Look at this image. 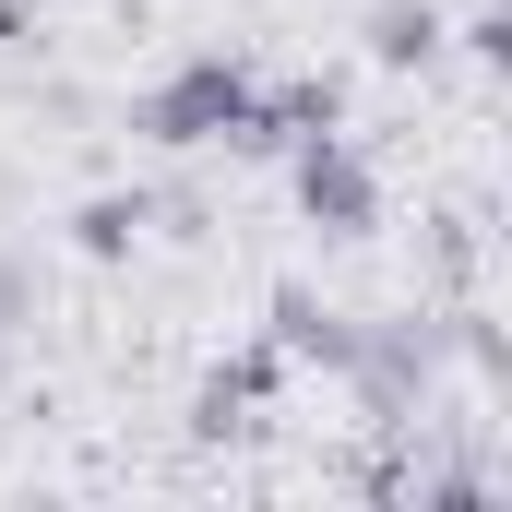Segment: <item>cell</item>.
I'll list each match as a JSON object with an SVG mask.
<instances>
[{
  "mask_svg": "<svg viewBox=\"0 0 512 512\" xmlns=\"http://www.w3.org/2000/svg\"><path fill=\"white\" fill-rule=\"evenodd\" d=\"M286 167H298V215H310L322 239H370V227H382V179H370V155H358L346 131L286 143Z\"/></svg>",
  "mask_w": 512,
  "mask_h": 512,
  "instance_id": "1",
  "label": "cell"
},
{
  "mask_svg": "<svg viewBox=\"0 0 512 512\" xmlns=\"http://www.w3.org/2000/svg\"><path fill=\"white\" fill-rule=\"evenodd\" d=\"M239 108H251V72H239V60H179V72L143 96V120H131V131H155V143L191 155V143H227Z\"/></svg>",
  "mask_w": 512,
  "mask_h": 512,
  "instance_id": "2",
  "label": "cell"
},
{
  "mask_svg": "<svg viewBox=\"0 0 512 512\" xmlns=\"http://www.w3.org/2000/svg\"><path fill=\"white\" fill-rule=\"evenodd\" d=\"M274 382H286V346H251L239 370H215V382L191 393V429H203V441H227V429H239V405H262Z\"/></svg>",
  "mask_w": 512,
  "mask_h": 512,
  "instance_id": "3",
  "label": "cell"
},
{
  "mask_svg": "<svg viewBox=\"0 0 512 512\" xmlns=\"http://www.w3.org/2000/svg\"><path fill=\"white\" fill-rule=\"evenodd\" d=\"M274 346H286V358H334V370H358V334H346L334 310H310L298 286L274 298Z\"/></svg>",
  "mask_w": 512,
  "mask_h": 512,
  "instance_id": "4",
  "label": "cell"
},
{
  "mask_svg": "<svg viewBox=\"0 0 512 512\" xmlns=\"http://www.w3.org/2000/svg\"><path fill=\"white\" fill-rule=\"evenodd\" d=\"M143 215H155L143 191H96V203L72 215V251H84V262H120L131 239H143Z\"/></svg>",
  "mask_w": 512,
  "mask_h": 512,
  "instance_id": "5",
  "label": "cell"
},
{
  "mask_svg": "<svg viewBox=\"0 0 512 512\" xmlns=\"http://www.w3.org/2000/svg\"><path fill=\"white\" fill-rule=\"evenodd\" d=\"M429 48H441V12H429V0H382V12H370V60L405 72V60H429Z\"/></svg>",
  "mask_w": 512,
  "mask_h": 512,
  "instance_id": "6",
  "label": "cell"
}]
</instances>
